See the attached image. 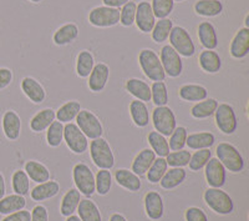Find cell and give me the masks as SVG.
Masks as SVG:
<instances>
[{"label":"cell","mask_w":249,"mask_h":221,"mask_svg":"<svg viewBox=\"0 0 249 221\" xmlns=\"http://www.w3.org/2000/svg\"><path fill=\"white\" fill-rule=\"evenodd\" d=\"M1 221H31L30 211L28 210H20L17 213L9 214Z\"/></svg>","instance_id":"obj_54"},{"label":"cell","mask_w":249,"mask_h":221,"mask_svg":"<svg viewBox=\"0 0 249 221\" xmlns=\"http://www.w3.org/2000/svg\"><path fill=\"white\" fill-rule=\"evenodd\" d=\"M72 178H74L75 186L80 194L85 196H91L96 193L95 189V176L90 167L84 162H79L72 169Z\"/></svg>","instance_id":"obj_7"},{"label":"cell","mask_w":249,"mask_h":221,"mask_svg":"<svg viewBox=\"0 0 249 221\" xmlns=\"http://www.w3.org/2000/svg\"><path fill=\"white\" fill-rule=\"evenodd\" d=\"M56 119V113L53 109H43L39 113L35 114L33 119L30 120V129L34 133H41L46 130L51 125V122Z\"/></svg>","instance_id":"obj_25"},{"label":"cell","mask_w":249,"mask_h":221,"mask_svg":"<svg viewBox=\"0 0 249 221\" xmlns=\"http://www.w3.org/2000/svg\"><path fill=\"white\" fill-rule=\"evenodd\" d=\"M139 62L143 74L150 80L163 81L166 79V74H164L160 57L152 49H143V50L140 51Z\"/></svg>","instance_id":"obj_2"},{"label":"cell","mask_w":249,"mask_h":221,"mask_svg":"<svg viewBox=\"0 0 249 221\" xmlns=\"http://www.w3.org/2000/svg\"><path fill=\"white\" fill-rule=\"evenodd\" d=\"M31 3H35V4H39V3H41V1H43V0H30Z\"/></svg>","instance_id":"obj_60"},{"label":"cell","mask_w":249,"mask_h":221,"mask_svg":"<svg viewBox=\"0 0 249 221\" xmlns=\"http://www.w3.org/2000/svg\"><path fill=\"white\" fill-rule=\"evenodd\" d=\"M77 128L85 134L88 139H97L104 134V128L99 118L89 110H80L76 117Z\"/></svg>","instance_id":"obj_8"},{"label":"cell","mask_w":249,"mask_h":221,"mask_svg":"<svg viewBox=\"0 0 249 221\" xmlns=\"http://www.w3.org/2000/svg\"><path fill=\"white\" fill-rule=\"evenodd\" d=\"M80 200H81V194L77 190L76 187H72L68 193L64 195L61 200V205H60V213L62 216L74 215V213L77 210V206L80 204Z\"/></svg>","instance_id":"obj_33"},{"label":"cell","mask_w":249,"mask_h":221,"mask_svg":"<svg viewBox=\"0 0 249 221\" xmlns=\"http://www.w3.org/2000/svg\"><path fill=\"white\" fill-rule=\"evenodd\" d=\"M173 28V21L171 19H160L159 21H156L155 26H153L152 31H151V37L152 40L157 44L164 43L168 39L171 34V30Z\"/></svg>","instance_id":"obj_40"},{"label":"cell","mask_w":249,"mask_h":221,"mask_svg":"<svg viewBox=\"0 0 249 221\" xmlns=\"http://www.w3.org/2000/svg\"><path fill=\"white\" fill-rule=\"evenodd\" d=\"M126 90L140 101H150L151 88L147 82L140 79H128L126 81Z\"/></svg>","instance_id":"obj_30"},{"label":"cell","mask_w":249,"mask_h":221,"mask_svg":"<svg viewBox=\"0 0 249 221\" xmlns=\"http://www.w3.org/2000/svg\"><path fill=\"white\" fill-rule=\"evenodd\" d=\"M204 174H206L207 184L210 185V187L221 189L226 184L227 170L217 158H211L210 161L207 162L204 166Z\"/></svg>","instance_id":"obj_13"},{"label":"cell","mask_w":249,"mask_h":221,"mask_svg":"<svg viewBox=\"0 0 249 221\" xmlns=\"http://www.w3.org/2000/svg\"><path fill=\"white\" fill-rule=\"evenodd\" d=\"M178 95L184 101H202L208 98V91L204 86L197 85V84H186L181 86Z\"/></svg>","instance_id":"obj_35"},{"label":"cell","mask_w":249,"mask_h":221,"mask_svg":"<svg viewBox=\"0 0 249 221\" xmlns=\"http://www.w3.org/2000/svg\"><path fill=\"white\" fill-rule=\"evenodd\" d=\"M173 1H178V3H181V1H184V0H173Z\"/></svg>","instance_id":"obj_61"},{"label":"cell","mask_w":249,"mask_h":221,"mask_svg":"<svg viewBox=\"0 0 249 221\" xmlns=\"http://www.w3.org/2000/svg\"><path fill=\"white\" fill-rule=\"evenodd\" d=\"M217 159L231 173H241L244 169V159L235 146L228 142H221L215 149Z\"/></svg>","instance_id":"obj_3"},{"label":"cell","mask_w":249,"mask_h":221,"mask_svg":"<svg viewBox=\"0 0 249 221\" xmlns=\"http://www.w3.org/2000/svg\"><path fill=\"white\" fill-rule=\"evenodd\" d=\"M13 81V71L8 68H0V90L8 88Z\"/></svg>","instance_id":"obj_55"},{"label":"cell","mask_w":249,"mask_h":221,"mask_svg":"<svg viewBox=\"0 0 249 221\" xmlns=\"http://www.w3.org/2000/svg\"><path fill=\"white\" fill-rule=\"evenodd\" d=\"M112 186V175L110 170L106 169H100L95 178V189L96 193L101 196H105L110 193V189Z\"/></svg>","instance_id":"obj_44"},{"label":"cell","mask_w":249,"mask_h":221,"mask_svg":"<svg viewBox=\"0 0 249 221\" xmlns=\"http://www.w3.org/2000/svg\"><path fill=\"white\" fill-rule=\"evenodd\" d=\"M186 176L187 173L183 167H171L170 170L166 171L160 184L164 190H172L186 180Z\"/></svg>","instance_id":"obj_31"},{"label":"cell","mask_w":249,"mask_h":221,"mask_svg":"<svg viewBox=\"0 0 249 221\" xmlns=\"http://www.w3.org/2000/svg\"><path fill=\"white\" fill-rule=\"evenodd\" d=\"M152 124L155 130L163 136H170L177 128L175 113L167 105L156 106L152 113Z\"/></svg>","instance_id":"obj_6"},{"label":"cell","mask_w":249,"mask_h":221,"mask_svg":"<svg viewBox=\"0 0 249 221\" xmlns=\"http://www.w3.org/2000/svg\"><path fill=\"white\" fill-rule=\"evenodd\" d=\"M215 115V124L219 131L226 135H232L237 131L238 121L235 117V111L232 105L230 104H218Z\"/></svg>","instance_id":"obj_11"},{"label":"cell","mask_w":249,"mask_h":221,"mask_svg":"<svg viewBox=\"0 0 249 221\" xmlns=\"http://www.w3.org/2000/svg\"><path fill=\"white\" fill-rule=\"evenodd\" d=\"M191 155H192L191 151L178 150L170 153L164 159H166L167 165L170 167H184L188 165V162H190Z\"/></svg>","instance_id":"obj_50"},{"label":"cell","mask_w":249,"mask_h":221,"mask_svg":"<svg viewBox=\"0 0 249 221\" xmlns=\"http://www.w3.org/2000/svg\"><path fill=\"white\" fill-rule=\"evenodd\" d=\"M151 6H152L153 14H155L156 18L166 19L173 12L175 1L173 0H152Z\"/></svg>","instance_id":"obj_49"},{"label":"cell","mask_w":249,"mask_h":221,"mask_svg":"<svg viewBox=\"0 0 249 221\" xmlns=\"http://www.w3.org/2000/svg\"><path fill=\"white\" fill-rule=\"evenodd\" d=\"M136 6L135 1H128L122 6L120 12V23L124 26H132L135 24V18H136Z\"/></svg>","instance_id":"obj_51"},{"label":"cell","mask_w":249,"mask_h":221,"mask_svg":"<svg viewBox=\"0 0 249 221\" xmlns=\"http://www.w3.org/2000/svg\"><path fill=\"white\" fill-rule=\"evenodd\" d=\"M90 155L93 164L99 169L110 170L115 165V156L110 144L102 138L93 139L90 144Z\"/></svg>","instance_id":"obj_4"},{"label":"cell","mask_w":249,"mask_h":221,"mask_svg":"<svg viewBox=\"0 0 249 221\" xmlns=\"http://www.w3.org/2000/svg\"><path fill=\"white\" fill-rule=\"evenodd\" d=\"M197 35L201 45L207 50H214L218 46V35L214 25L210 21H202L198 25Z\"/></svg>","instance_id":"obj_20"},{"label":"cell","mask_w":249,"mask_h":221,"mask_svg":"<svg viewBox=\"0 0 249 221\" xmlns=\"http://www.w3.org/2000/svg\"><path fill=\"white\" fill-rule=\"evenodd\" d=\"M170 136H171L170 141H168L170 150L172 151L183 150V147L186 146L187 136H188L187 129L184 128V126H177Z\"/></svg>","instance_id":"obj_48"},{"label":"cell","mask_w":249,"mask_h":221,"mask_svg":"<svg viewBox=\"0 0 249 221\" xmlns=\"http://www.w3.org/2000/svg\"><path fill=\"white\" fill-rule=\"evenodd\" d=\"M110 78V68L105 62H99L93 66L92 71L89 75L88 85L93 93H100L106 88L107 80Z\"/></svg>","instance_id":"obj_15"},{"label":"cell","mask_w":249,"mask_h":221,"mask_svg":"<svg viewBox=\"0 0 249 221\" xmlns=\"http://www.w3.org/2000/svg\"><path fill=\"white\" fill-rule=\"evenodd\" d=\"M144 211L146 215L153 221H157L163 216V199L157 191H150L144 196Z\"/></svg>","instance_id":"obj_18"},{"label":"cell","mask_w":249,"mask_h":221,"mask_svg":"<svg viewBox=\"0 0 249 221\" xmlns=\"http://www.w3.org/2000/svg\"><path fill=\"white\" fill-rule=\"evenodd\" d=\"M6 186H5V179H4V175L0 173V199H3L5 196Z\"/></svg>","instance_id":"obj_57"},{"label":"cell","mask_w":249,"mask_h":221,"mask_svg":"<svg viewBox=\"0 0 249 221\" xmlns=\"http://www.w3.org/2000/svg\"><path fill=\"white\" fill-rule=\"evenodd\" d=\"M199 66L207 74H215L221 70L222 59L217 51L204 49L198 58Z\"/></svg>","instance_id":"obj_22"},{"label":"cell","mask_w":249,"mask_h":221,"mask_svg":"<svg viewBox=\"0 0 249 221\" xmlns=\"http://www.w3.org/2000/svg\"><path fill=\"white\" fill-rule=\"evenodd\" d=\"M31 221H49L48 209L43 205H36L30 213Z\"/></svg>","instance_id":"obj_53"},{"label":"cell","mask_w":249,"mask_h":221,"mask_svg":"<svg viewBox=\"0 0 249 221\" xmlns=\"http://www.w3.org/2000/svg\"><path fill=\"white\" fill-rule=\"evenodd\" d=\"M81 110V105L76 100H71V101L65 102V104L60 106L59 110L56 111V119L57 121L62 124H68L72 120L76 119L77 114Z\"/></svg>","instance_id":"obj_39"},{"label":"cell","mask_w":249,"mask_h":221,"mask_svg":"<svg viewBox=\"0 0 249 221\" xmlns=\"http://www.w3.org/2000/svg\"><path fill=\"white\" fill-rule=\"evenodd\" d=\"M77 213L81 221H102L101 213L97 205L89 199L80 200V204L77 206Z\"/></svg>","instance_id":"obj_36"},{"label":"cell","mask_w":249,"mask_h":221,"mask_svg":"<svg viewBox=\"0 0 249 221\" xmlns=\"http://www.w3.org/2000/svg\"><path fill=\"white\" fill-rule=\"evenodd\" d=\"M147 140L151 146V150L159 158H166L170 154V146H168L166 136L161 135L157 131H151L147 136Z\"/></svg>","instance_id":"obj_38"},{"label":"cell","mask_w":249,"mask_h":221,"mask_svg":"<svg viewBox=\"0 0 249 221\" xmlns=\"http://www.w3.org/2000/svg\"><path fill=\"white\" fill-rule=\"evenodd\" d=\"M64 140L74 154H84L89 149V139L74 122L64 125Z\"/></svg>","instance_id":"obj_10"},{"label":"cell","mask_w":249,"mask_h":221,"mask_svg":"<svg viewBox=\"0 0 249 221\" xmlns=\"http://www.w3.org/2000/svg\"><path fill=\"white\" fill-rule=\"evenodd\" d=\"M161 64L166 75L170 78H178L183 71V62L181 55L171 45H164L161 49Z\"/></svg>","instance_id":"obj_12"},{"label":"cell","mask_w":249,"mask_h":221,"mask_svg":"<svg viewBox=\"0 0 249 221\" xmlns=\"http://www.w3.org/2000/svg\"><path fill=\"white\" fill-rule=\"evenodd\" d=\"M26 206V200L24 196L18 195H8L0 199V214L1 215H9V214L17 213L20 210H24Z\"/></svg>","instance_id":"obj_34"},{"label":"cell","mask_w":249,"mask_h":221,"mask_svg":"<svg viewBox=\"0 0 249 221\" xmlns=\"http://www.w3.org/2000/svg\"><path fill=\"white\" fill-rule=\"evenodd\" d=\"M130 0H102V3L104 5L108 6V8H115V9H119L122 8L126 3H128Z\"/></svg>","instance_id":"obj_56"},{"label":"cell","mask_w":249,"mask_h":221,"mask_svg":"<svg viewBox=\"0 0 249 221\" xmlns=\"http://www.w3.org/2000/svg\"><path fill=\"white\" fill-rule=\"evenodd\" d=\"M89 21L96 28H111L120 23V10L105 5L97 6L89 14Z\"/></svg>","instance_id":"obj_9"},{"label":"cell","mask_w":249,"mask_h":221,"mask_svg":"<svg viewBox=\"0 0 249 221\" xmlns=\"http://www.w3.org/2000/svg\"><path fill=\"white\" fill-rule=\"evenodd\" d=\"M46 130V141L49 146H60L64 140V124L60 121H53Z\"/></svg>","instance_id":"obj_45"},{"label":"cell","mask_w":249,"mask_h":221,"mask_svg":"<svg viewBox=\"0 0 249 221\" xmlns=\"http://www.w3.org/2000/svg\"><path fill=\"white\" fill-rule=\"evenodd\" d=\"M1 125H3V131L6 139L12 140V141L19 139L20 133H21V119L17 111H5L3 115V120H1Z\"/></svg>","instance_id":"obj_17"},{"label":"cell","mask_w":249,"mask_h":221,"mask_svg":"<svg viewBox=\"0 0 249 221\" xmlns=\"http://www.w3.org/2000/svg\"><path fill=\"white\" fill-rule=\"evenodd\" d=\"M151 100L156 106H166L168 102L167 86L163 81H155L151 86Z\"/></svg>","instance_id":"obj_46"},{"label":"cell","mask_w":249,"mask_h":221,"mask_svg":"<svg viewBox=\"0 0 249 221\" xmlns=\"http://www.w3.org/2000/svg\"><path fill=\"white\" fill-rule=\"evenodd\" d=\"M156 159V154L153 153L151 149H143L142 151H140L139 155L135 158L132 162V167H131V171L136 174L137 176L144 175L147 173L150 166L152 165V162Z\"/></svg>","instance_id":"obj_28"},{"label":"cell","mask_w":249,"mask_h":221,"mask_svg":"<svg viewBox=\"0 0 249 221\" xmlns=\"http://www.w3.org/2000/svg\"><path fill=\"white\" fill-rule=\"evenodd\" d=\"M79 35V28L76 24L68 23L60 26L56 31H55L54 37H53V41L59 46H65L71 44Z\"/></svg>","instance_id":"obj_24"},{"label":"cell","mask_w":249,"mask_h":221,"mask_svg":"<svg viewBox=\"0 0 249 221\" xmlns=\"http://www.w3.org/2000/svg\"><path fill=\"white\" fill-rule=\"evenodd\" d=\"M215 136L212 133L203 131V133H195L187 136L186 145L192 150H201V149H211L214 145Z\"/></svg>","instance_id":"obj_27"},{"label":"cell","mask_w":249,"mask_h":221,"mask_svg":"<svg viewBox=\"0 0 249 221\" xmlns=\"http://www.w3.org/2000/svg\"><path fill=\"white\" fill-rule=\"evenodd\" d=\"M24 171L28 174L31 181L36 182V184H41V182L50 180V171H49L48 167L41 162L35 161V160H30V161L26 162Z\"/></svg>","instance_id":"obj_32"},{"label":"cell","mask_w":249,"mask_h":221,"mask_svg":"<svg viewBox=\"0 0 249 221\" xmlns=\"http://www.w3.org/2000/svg\"><path fill=\"white\" fill-rule=\"evenodd\" d=\"M135 24L140 29V31H142L144 34H148L152 31L156 24V17L153 14L150 1L142 0V1H140V4H137Z\"/></svg>","instance_id":"obj_14"},{"label":"cell","mask_w":249,"mask_h":221,"mask_svg":"<svg viewBox=\"0 0 249 221\" xmlns=\"http://www.w3.org/2000/svg\"><path fill=\"white\" fill-rule=\"evenodd\" d=\"M66 221H81V220H80L79 216H76V215H70V216H68V219H66Z\"/></svg>","instance_id":"obj_59"},{"label":"cell","mask_w":249,"mask_h":221,"mask_svg":"<svg viewBox=\"0 0 249 221\" xmlns=\"http://www.w3.org/2000/svg\"><path fill=\"white\" fill-rule=\"evenodd\" d=\"M167 170L168 165L166 159H164V158H156L155 161L152 162V165L150 166L148 171L146 173L147 174L148 181H150L151 184H159Z\"/></svg>","instance_id":"obj_43"},{"label":"cell","mask_w":249,"mask_h":221,"mask_svg":"<svg viewBox=\"0 0 249 221\" xmlns=\"http://www.w3.org/2000/svg\"><path fill=\"white\" fill-rule=\"evenodd\" d=\"M170 45L181 57L191 58L196 53V45L190 33L182 26H173L170 34Z\"/></svg>","instance_id":"obj_5"},{"label":"cell","mask_w":249,"mask_h":221,"mask_svg":"<svg viewBox=\"0 0 249 221\" xmlns=\"http://www.w3.org/2000/svg\"><path fill=\"white\" fill-rule=\"evenodd\" d=\"M21 90L30 101L34 104H41L46 98V91L44 86L34 78L26 77L21 80Z\"/></svg>","instance_id":"obj_19"},{"label":"cell","mask_w":249,"mask_h":221,"mask_svg":"<svg viewBox=\"0 0 249 221\" xmlns=\"http://www.w3.org/2000/svg\"><path fill=\"white\" fill-rule=\"evenodd\" d=\"M195 12L199 17H218L223 12V4L219 0H198L195 4Z\"/></svg>","instance_id":"obj_29"},{"label":"cell","mask_w":249,"mask_h":221,"mask_svg":"<svg viewBox=\"0 0 249 221\" xmlns=\"http://www.w3.org/2000/svg\"><path fill=\"white\" fill-rule=\"evenodd\" d=\"M108 221H127L126 220V218H124V215H121V214H112V215L110 216V220Z\"/></svg>","instance_id":"obj_58"},{"label":"cell","mask_w":249,"mask_h":221,"mask_svg":"<svg viewBox=\"0 0 249 221\" xmlns=\"http://www.w3.org/2000/svg\"><path fill=\"white\" fill-rule=\"evenodd\" d=\"M184 218H186V221H208V218L203 210L196 206L188 207L186 210Z\"/></svg>","instance_id":"obj_52"},{"label":"cell","mask_w":249,"mask_h":221,"mask_svg":"<svg viewBox=\"0 0 249 221\" xmlns=\"http://www.w3.org/2000/svg\"><path fill=\"white\" fill-rule=\"evenodd\" d=\"M95 66L93 55L89 50L80 51L76 59V74L80 78H89Z\"/></svg>","instance_id":"obj_41"},{"label":"cell","mask_w":249,"mask_h":221,"mask_svg":"<svg viewBox=\"0 0 249 221\" xmlns=\"http://www.w3.org/2000/svg\"><path fill=\"white\" fill-rule=\"evenodd\" d=\"M204 201L212 211L219 215H230L233 213L234 202L226 191L217 187H210L204 191Z\"/></svg>","instance_id":"obj_1"},{"label":"cell","mask_w":249,"mask_h":221,"mask_svg":"<svg viewBox=\"0 0 249 221\" xmlns=\"http://www.w3.org/2000/svg\"><path fill=\"white\" fill-rule=\"evenodd\" d=\"M211 158H212V151H211L210 149H201V150H197L193 155H191L190 162H188L190 169L192 171L202 170V169L207 165V162L210 161Z\"/></svg>","instance_id":"obj_47"},{"label":"cell","mask_w":249,"mask_h":221,"mask_svg":"<svg viewBox=\"0 0 249 221\" xmlns=\"http://www.w3.org/2000/svg\"><path fill=\"white\" fill-rule=\"evenodd\" d=\"M130 114L132 121L139 128H146L150 124V111L147 105L140 100H133L130 104Z\"/></svg>","instance_id":"obj_26"},{"label":"cell","mask_w":249,"mask_h":221,"mask_svg":"<svg viewBox=\"0 0 249 221\" xmlns=\"http://www.w3.org/2000/svg\"><path fill=\"white\" fill-rule=\"evenodd\" d=\"M13 190L15 194L25 196L30 193V179L24 170H17L12 178Z\"/></svg>","instance_id":"obj_42"},{"label":"cell","mask_w":249,"mask_h":221,"mask_svg":"<svg viewBox=\"0 0 249 221\" xmlns=\"http://www.w3.org/2000/svg\"><path fill=\"white\" fill-rule=\"evenodd\" d=\"M231 55L234 59H243L249 53V28L243 26L237 31L231 43Z\"/></svg>","instance_id":"obj_16"},{"label":"cell","mask_w":249,"mask_h":221,"mask_svg":"<svg viewBox=\"0 0 249 221\" xmlns=\"http://www.w3.org/2000/svg\"><path fill=\"white\" fill-rule=\"evenodd\" d=\"M115 179H116L117 184L122 186L126 190L131 191V193H136L141 189L142 184L139 176L132 171L127 170V169H119L115 173Z\"/></svg>","instance_id":"obj_23"},{"label":"cell","mask_w":249,"mask_h":221,"mask_svg":"<svg viewBox=\"0 0 249 221\" xmlns=\"http://www.w3.org/2000/svg\"><path fill=\"white\" fill-rule=\"evenodd\" d=\"M60 191V185L57 181L54 180H48L45 182L37 184L36 186L31 190L30 196L34 201H44L48 199L54 198L59 194Z\"/></svg>","instance_id":"obj_21"},{"label":"cell","mask_w":249,"mask_h":221,"mask_svg":"<svg viewBox=\"0 0 249 221\" xmlns=\"http://www.w3.org/2000/svg\"><path fill=\"white\" fill-rule=\"evenodd\" d=\"M218 106V101L213 98H207V99L202 100V101L197 102V104L191 109V115L195 119H207V118L212 117L215 113Z\"/></svg>","instance_id":"obj_37"}]
</instances>
